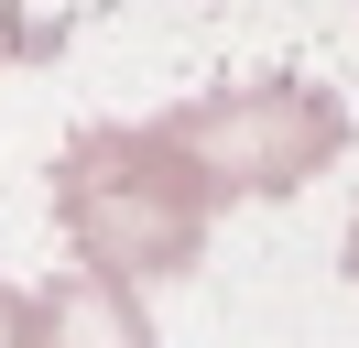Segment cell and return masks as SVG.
I'll return each mask as SVG.
<instances>
[{
	"label": "cell",
	"instance_id": "cell-1",
	"mask_svg": "<svg viewBox=\"0 0 359 348\" xmlns=\"http://www.w3.org/2000/svg\"><path fill=\"white\" fill-rule=\"evenodd\" d=\"M55 229H66L76 272L142 294V283H175L207 261L218 196L196 185V163L153 120H88L55 152Z\"/></svg>",
	"mask_w": 359,
	"mask_h": 348
},
{
	"label": "cell",
	"instance_id": "cell-2",
	"mask_svg": "<svg viewBox=\"0 0 359 348\" xmlns=\"http://www.w3.org/2000/svg\"><path fill=\"white\" fill-rule=\"evenodd\" d=\"M163 142L196 163V185L218 196H294L316 185V174L348 152V98H337L327 76H294V65H272V76H240V87H196V98L163 109Z\"/></svg>",
	"mask_w": 359,
	"mask_h": 348
},
{
	"label": "cell",
	"instance_id": "cell-3",
	"mask_svg": "<svg viewBox=\"0 0 359 348\" xmlns=\"http://www.w3.org/2000/svg\"><path fill=\"white\" fill-rule=\"evenodd\" d=\"M11 348H153V316H142V294H120L98 272H55L22 294V337Z\"/></svg>",
	"mask_w": 359,
	"mask_h": 348
},
{
	"label": "cell",
	"instance_id": "cell-4",
	"mask_svg": "<svg viewBox=\"0 0 359 348\" xmlns=\"http://www.w3.org/2000/svg\"><path fill=\"white\" fill-rule=\"evenodd\" d=\"M66 44V22H22V11H0V65H33Z\"/></svg>",
	"mask_w": 359,
	"mask_h": 348
},
{
	"label": "cell",
	"instance_id": "cell-5",
	"mask_svg": "<svg viewBox=\"0 0 359 348\" xmlns=\"http://www.w3.org/2000/svg\"><path fill=\"white\" fill-rule=\"evenodd\" d=\"M337 261H348V283H359V218H348V250H337Z\"/></svg>",
	"mask_w": 359,
	"mask_h": 348
}]
</instances>
